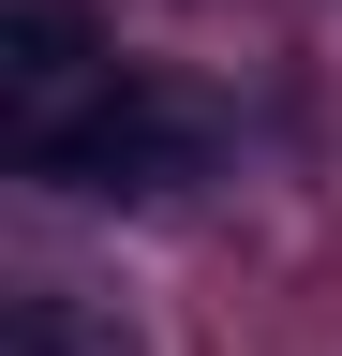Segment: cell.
Here are the masks:
<instances>
[{
	"instance_id": "3",
	"label": "cell",
	"mask_w": 342,
	"mask_h": 356,
	"mask_svg": "<svg viewBox=\"0 0 342 356\" xmlns=\"http://www.w3.org/2000/svg\"><path fill=\"white\" fill-rule=\"evenodd\" d=\"M15 356H134V341H119V312H90L75 282H45V297H15Z\"/></svg>"
},
{
	"instance_id": "1",
	"label": "cell",
	"mask_w": 342,
	"mask_h": 356,
	"mask_svg": "<svg viewBox=\"0 0 342 356\" xmlns=\"http://www.w3.org/2000/svg\"><path fill=\"white\" fill-rule=\"evenodd\" d=\"M15 149H30V178H45V193H179L208 134H194V104H179V89L104 74V89H75V104L15 119Z\"/></svg>"
},
{
	"instance_id": "2",
	"label": "cell",
	"mask_w": 342,
	"mask_h": 356,
	"mask_svg": "<svg viewBox=\"0 0 342 356\" xmlns=\"http://www.w3.org/2000/svg\"><path fill=\"white\" fill-rule=\"evenodd\" d=\"M90 60H104V44H90V0H0V74H15L30 119H45Z\"/></svg>"
}]
</instances>
